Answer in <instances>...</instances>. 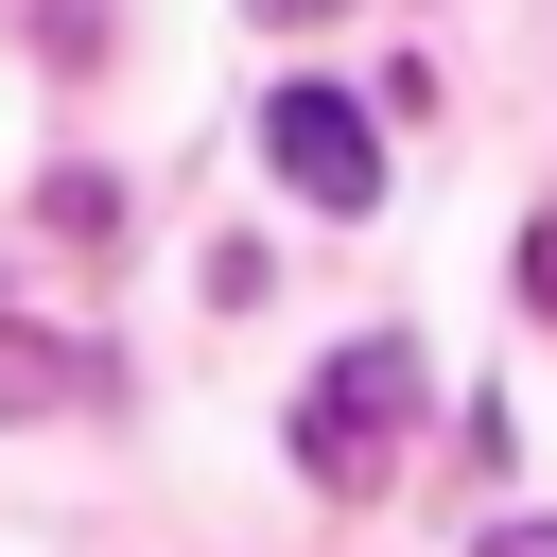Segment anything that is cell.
Here are the masks:
<instances>
[{"label":"cell","mask_w":557,"mask_h":557,"mask_svg":"<svg viewBox=\"0 0 557 557\" xmlns=\"http://www.w3.org/2000/svg\"><path fill=\"white\" fill-rule=\"evenodd\" d=\"M418 400H435V366H418V331H348V348L313 366V400H296V470H313L331 505H366V487L400 470V435H418Z\"/></svg>","instance_id":"1"},{"label":"cell","mask_w":557,"mask_h":557,"mask_svg":"<svg viewBox=\"0 0 557 557\" xmlns=\"http://www.w3.org/2000/svg\"><path fill=\"white\" fill-rule=\"evenodd\" d=\"M261 174L296 191V209H383V104H348V87H278L261 104Z\"/></svg>","instance_id":"2"},{"label":"cell","mask_w":557,"mask_h":557,"mask_svg":"<svg viewBox=\"0 0 557 557\" xmlns=\"http://www.w3.org/2000/svg\"><path fill=\"white\" fill-rule=\"evenodd\" d=\"M87 400H122V366H104L87 331H35V313H0V418H87Z\"/></svg>","instance_id":"3"},{"label":"cell","mask_w":557,"mask_h":557,"mask_svg":"<svg viewBox=\"0 0 557 557\" xmlns=\"http://www.w3.org/2000/svg\"><path fill=\"white\" fill-rule=\"evenodd\" d=\"M35 226H70V244H104V226H122V191H104V174H52V191H35Z\"/></svg>","instance_id":"4"},{"label":"cell","mask_w":557,"mask_h":557,"mask_svg":"<svg viewBox=\"0 0 557 557\" xmlns=\"http://www.w3.org/2000/svg\"><path fill=\"white\" fill-rule=\"evenodd\" d=\"M470 557H557V522H540V505H505V522H487Z\"/></svg>","instance_id":"5"},{"label":"cell","mask_w":557,"mask_h":557,"mask_svg":"<svg viewBox=\"0 0 557 557\" xmlns=\"http://www.w3.org/2000/svg\"><path fill=\"white\" fill-rule=\"evenodd\" d=\"M522 296H540V313H557V209H540V226H522Z\"/></svg>","instance_id":"6"},{"label":"cell","mask_w":557,"mask_h":557,"mask_svg":"<svg viewBox=\"0 0 557 557\" xmlns=\"http://www.w3.org/2000/svg\"><path fill=\"white\" fill-rule=\"evenodd\" d=\"M261 17H348V0H261Z\"/></svg>","instance_id":"7"}]
</instances>
